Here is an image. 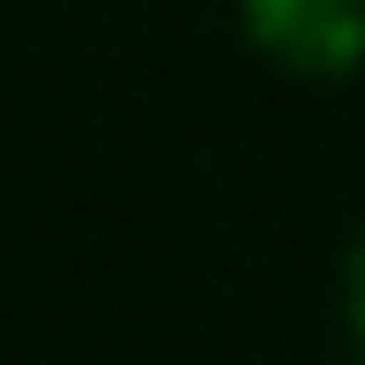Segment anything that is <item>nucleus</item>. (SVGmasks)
I'll use <instances>...</instances> for the list:
<instances>
[{
  "label": "nucleus",
  "instance_id": "f257e3e1",
  "mask_svg": "<svg viewBox=\"0 0 365 365\" xmlns=\"http://www.w3.org/2000/svg\"><path fill=\"white\" fill-rule=\"evenodd\" d=\"M239 30L298 82H343L365 68V0H239Z\"/></svg>",
  "mask_w": 365,
  "mask_h": 365
},
{
  "label": "nucleus",
  "instance_id": "f03ea898",
  "mask_svg": "<svg viewBox=\"0 0 365 365\" xmlns=\"http://www.w3.org/2000/svg\"><path fill=\"white\" fill-rule=\"evenodd\" d=\"M343 328H351V343L365 358V231L351 239V254H343Z\"/></svg>",
  "mask_w": 365,
  "mask_h": 365
}]
</instances>
